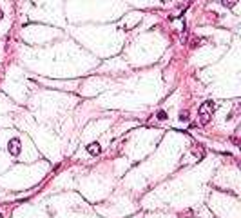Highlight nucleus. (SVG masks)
I'll return each instance as SVG.
<instances>
[{"mask_svg":"<svg viewBox=\"0 0 241 218\" xmlns=\"http://www.w3.org/2000/svg\"><path fill=\"white\" fill-rule=\"evenodd\" d=\"M212 107H214L212 100L205 102L203 106L200 107V117H201V122H203V124H207V122H208V118H210V111H212Z\"/></svg>","mask_w":241,"mask_h":218,"instance_id":"nucleus-1","label":"nucleus"},{"mask_svg":"<svg viewBox=\"0 0 241 218\" xmlns=\"http://www.w3.org/2000/svg\"><path fill=\"white\" fill-rule=\"evenodd\" d=\"M9 151H11L13 154H18V151H20V142H18L16 138L9 142Z\"/></svg>","mask_w":241,"mask_h":218,"instance_id":"nucleus-2","label":"nucleus"},{"mask_svg":"<svg viewBox=\"0 0 241 218\" xmlns=\"http://www.w3.org/2000/svg\"><path fill=\"white\" fill-rule=\"evenodd\" d=\"M87 151H89L91 154H98V153H100V145H98V144H89V145H87Z\"/></svg>","mask_w":241,"mask_h":218,"instance_id":"nucleus-3","label":"nucleus"},{"mask_svg":"<svg viewBox=\"0 0 241 218\" xmlns=\"http://www.w3.org/2000/svg\"><path fill=\"white\" fill-rule=\"evenodd\" d=\"M207 40L205 38H194L192 42H191V47H198V46H201V44H205Z\"/></svg>","mask_w":241,"mask_h":218,"instance_id":"nucleus-4","label":"nucleus"},{"mask_svg":"<svg viewBox=\"0 0 241 218\" xmlns=\"http://www.w3.org/2000/svg\"><path fill=\"white\" fill-rule=\"evenodd\" d=\"M221 4H223L225 7H234V6L237 4V0H221Z\"/></svg>","mask_w":241,"mask_h":218,"instance_id":"nucleus-5","label":"nucleus"},{"mask_svg":"<svg viewBox=\"0 0 241 218\" xmlns=\"http://www.w3.org/2000/svg\"><path fill=\"white\" fill-rule=\"evenodd\" d=\"M165 117H167V115H165V113H163V111H160V113H158V118H161V120H163Z\"/></svg>","mask_w":241,"mask_h":218,"instance_id":"nucleus-6","label":"nucleus"}]
</instances>
